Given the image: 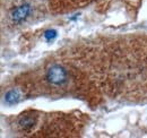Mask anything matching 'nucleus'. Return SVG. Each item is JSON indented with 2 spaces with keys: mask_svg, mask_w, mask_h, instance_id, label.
Returning a JSON list of instances; mask_svg holds the SVG:
<instances>
[{
  "mask_svg": "<svg viewBox=\"0 0 147 138\" xmlns=\"http://www.w3.org/2000/svg\"><path fill=\"white\" fill-rule=\"evenodd\" d=\"M47 79L53 85H62L67 82V71L60 66H53L48 70Z\"/></svg>",
  "mask_w": 147,
  "mask_h": 138,
  "instance_id": "obj_1",
  "label": "nucleus"
},
{
  "mask_svg": "<svg viewBox=\"0 0 147 138\" xmlns=\"http://www.w3.org/2000/svg\"><path fill=\"white\" fill-rule=\"evenodd\" d=\"M30 12H31V7H30L28 5L19 6L18 8H16V9L13 12V14H11V18H13V20H14V22L19 23V22L24 20L25 18L28 16Z\"/></svg>",
  "mask_w": 147,
  "mask_h": 138,
  "instance_id": "obj_2",
  "label": "nucleus"
},
{
  "mask_svg": "<svg viewBox=\"0 0 147 138\" xmlns=\"http://www.w3.org/2000/svg\"><path fill=\"white\" fill-rule=\"evenodd\" d=\"M19 100V92L17 89H13V91H9L7 94H6V102L8 104H14L17 103Z\"/></svg>",
  "mask_w": 147,
  "mask_h": 138,
  "instance_id": "obj_3",
  "label": "nucleus"
},
{
  "mask_svg": "<svg viewBox=\"0 0 147 138\" xmlns=\"http://www.w3.org/2000/svg\"><path fill=\"white\" fill-rule=\"evenodd\" d=\"M19 126L23 128V129H28V128H31L32 126H33V123H34V119L32 118V117H22L20 119H19Z\"/></svg>",
  "mask_w": 147,
  "mask_h": 138,
  "instance_id": "obj_4",
  "label": "nucleus"
},
{
  "mask_svg": "<svg viewBox=\"0 0 147 138\" xmlns=\"http://www.w3.org/2000/svg\"><path fill=\"white\" fill-rule=\"evenodd\" d=\"M44 36H45V39L47 40H52V39H55V36H57V32H55V30H50V31H47L45 32V34H44Z\"/></svg>",
  "mask_w": 147,
  "mask_h": 138,
  "instance_id": "obj_5",
  "label": "nucleus"
}]
</instances>
